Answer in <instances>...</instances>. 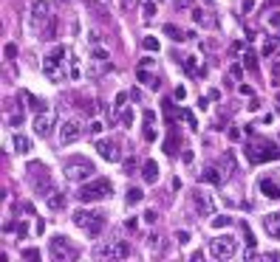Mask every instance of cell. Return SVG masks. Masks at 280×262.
I'll return each instance as SVG.
<instances>
[{
	"label": "cell",
	"instance_id": "6da1fadb",
	"mask_svg": "<svg viewBox=\"0 0 280 262\" xmlns=\"http://www.w3.org/2000/svg\"><path fill=\"white\" fill-rule=\"evenodd\" d=\"M110 192H114V186H110L108 178H93L88 184H79L77 200L79 203H96V200H105Z\"/></svg>",
	"mask_w": 280,
	"mask_h": 262
},
{
	"label": "cell",
	"instance_id": "7a4b0ae2",
	"mask_svg": "<svg viewBox=\"0 0 280 262\" xmlns=\"http://www.w3.org/2000/svg\"><path fill=\"white\" fill-rule=\"evenodd\" d=\"M105 212H88V209H77L74 212V226L82 228L88 237H99L102 228H105Z\"/></svg>",
	"mask_w": 280,
	"mask_h": 262
},
{
	"label": "cell",
	"instance_id": "3957f363",
	"mask_svg": "<svg viewBox=\"0 0 280 262\" xmlns=\"http://www.w3.org/2000/svg\"><path fill=\"white\" fill-rule=\"evenodd\" d=\"M63 172H65V178H68L71 184H82V181H88L96 169H93V163L88 161L85 155H77V158H71V161H65Z\"/></svg>",
	"mask_w": 280,
	"mask_h": 262
},
{
	"label": "cell",
	"instance_id": "277c9868",
	"mask_svg": "<svg viewBox=\"0 0 280 262\" xmlns=\"http://www.w3.org/2000/svg\"><path fill=\"white\" fill-rule=\"evenodd\" d=\"M48 256L54 262H71V259H77V256H79V248L74 245L68 237L60 234V237H54V240L48 242Z\"/></svg>",
	"mask_w": 280,
	"mask_h": 262
},
{
	"label": "cell",
	"instance_id": "5b68a950",
	"mask_svg": "<svg viewBox=\"0 0 280 262\" xmlns=\"http://www.w3.org/2000/svg\"><path fill=\"white\" fill-rule=\"evenodd\" d=\"M29 184L34 189V195H51V175L45 169V163L40 161L29 163Z\"/></svg>",
	"mask_w": 280,
	"mask_h": 262
},
{
	"label": "cell",
	"instance_id": "8992f818",
	"mask_svg": "<svg viewBox=\"0 0 280 262\" xmlns=\"http://www.w3.org/2000/svg\"><path fill=\"white\" fill-rule=\"evenodd\" d=\"M65 45H57V48L51 51L48 57L43 59V71H45V76L51 79V82H63V62H65Z\"/></svg>",
	"mask_w": 280,
	"mask_h": 262
},
{
	"label": "cell",
	"instance_id": "52a82bcc",
	"mask_svg": "<svg viewBox=\"0 0 280 262\" xmlns=\"http://www.w3.org/2000/svg\"><path fill=\"white\" fill-rule=\"evenodd\" d=\"M207 251L215 259H232V256L238 254V242L232 240V237H215V240H209Z\"/></svg>",
	"mask_w": 280,
	"mask_h": 262
},
{
	"label": "cell",
	"instance_id": "ba28073f",
	"mask_svg": "<svg viewBox=\"0 0 280 262\" xmlns=\"http://www.w3.org/2000/svg\"><path fill=\"white\" fill-rule=\"evenodd\" d=\"M85 130H88V127H85L79 119H68L63 127H60V144H63V147H68V144L79 141V138L85 135Z\"/></svg>",
	"mask_w": 280,
	"mask_h": 262
},
{
	"label": "cell",
	"instance_id": "9c48e42d",
	"mask_svg": "<svg viewBox=\"0 0 280 262\" xmlns=\"http://www.w3.org/2000/svg\"><path fill=\"white\" fill-rule=\"evenodd\" d=\"M193 206L201 217H212L215 214V198L207 195L204 189H193Z\"/></svg>",
	"mask_w": 280,
	"mask_h": 262
},
{
	"label": "cell",
	"instance_id": "30bf717a",
	"mask_svg": "<svg viewBox=\"0 0 280 262\" xmlns=\"http://www.w3.org/2000/svg\"><path fill=\"white\" fill-rule=\"evenodd\" d=\"M110 68V57H108V51H102L96 48L93 51V57H91V65H88V76L91 79H99L102 73Z\"/></svg>",
	"mask_w": 280,
	"mask_h": 262
},
{
	"label": "cell",
	"instance_id": "8fae6325",
	"mask_svg": "<svg viewBox=\"0 0 280 262\" xmlns=\"http://www.w3.org/2000/svg\"><path fill=\"white\" fill-rule=\"evenodd\" d=\"M57 124V116L51 113V110H40V113L34 116V121H31V127H34V133L40 135V138H45V135H51V127Z\"/></svg>",
	"mask_w": 280,
	"mask_h": 262
},
{
	"label": "cell",
	"instance_id": "7c38bea8",
	"mask_svg": "<svg viewBox=\"0 0 280 262\" xmlns=\"http://www.w3.org/2000/svg\"><path fill=\"white\" fill-rule=\"evenodd\" d=\"M96 152H99V158H105V161H110V163H119V161H122L119 144H116L114 138H99V141H96Z\"/></svg>",
	"mask_w": 280,
	"mask_h": 262
},
{
	"label": "cell",
	"instance_id": "4fadbf2b",
	"mask_svg": "<svg viewBox=\"0 0 280 262\" xmlns=\"http://www.w3.org/2000/svg\"><path fill=\"white\" fill-rule=\"evenodd\" d=\"M246 152H249V158H252V161H255V163L272 161V158H277V155H280L277 149H274L272 144H266V141L260 144V147H258V144H249V147H246Z\"/></svg>",
	"mask_w": 280,
	"mask_h": 262
},
{
	"label": "cell",
	"instance_id": "5bb4252c",
	"mask_svg": "<svg viewBox=\"0 0 280 262\" xmlns=\"http://www.w3.org/2000/svg\"><path fill=\"white\" fill-rule=\"evenodd\" d=\"M204 181V184H212V186H221L223 184V169H221V163H209V166H204V172L198 175Z\"/></svg>",
	"mask_w": 280,
	"mask_h": 262
},
{
	"label": "cell",
	"instance_id": "9a60e30c",
	"mask_svg": "<svg viewBox=\"0 0 280 262\" xmlns=\"http://www.w3.org/2000/svg\"><path fill=\"white\" fill-rule=\"evenodd\" d=\"M31 17L37 23H48L51 20V3L48 0H34L31 3Z\"/></svg>",
	"mask_w": 280,
	"mask_h": 262
},
{
	"label": "cell",
	"instance_id": "2e32d148",
	"mask_svg": "<svg viewBox=\"0 0 280 262\" xmlns=\"http://www.w3.org/2000/svg\"><path fill=\"white\" fill-rule=\"evenodd\" d=\"M258 189H260V195H266V198H272V200H277V198H280V186L274 184L272 178H260Z\"/></svg>",
	"mask_w": 280,
	"mask_h": 262
},
{
	"label": "cell",
	"instance_id": "e0dca14e",
	"mask_svg": "<svg viewBox=\"0 0 280 262\" xmlns=\"http://www.w3.org/2000/svg\"><path fill=\"white\" fill-rule=\"evenodd\" d=\"M221 169H223V175L230 178V175H238V161H235V152H223L221 155Z\"/></svg>",
	"mask_w": 280,
	"mask_h": 262
},
{
	"label": "cell",
	"instance_id": "ac0fdd59",
	"mask_svg": "<svg viewBox=\"0 0 280 262\" xmlns=\"http://www.w3.org/2000/svg\"><path fill=\"white\" fill-rule=\"evenodd\" d=\"M142 178L147 181V184H156L158 181V163L156 161H144L142 163Z\"/></svg>",
	"mask_w": 280,
	"mask_h": 262
},
{
	"label": "cell",
	"instance_id": "d6986e66",
	"mask_svg": "<svg viewBox=\"0 0 280 262\" xmlns=\"http://www.w3.org/2000/svg\"><path fill=\"white\" fill-rule=\"evenodd\" d=\"M263 228L272 234V237H277V240H280V214H266V217H263Z\"/></svg>",
	"mask_w": 280,
	"mask_h": 262
},
{
	"label": "cell",
	"instance_id": "ffe728a7",
	"mask_svg": "<svg viewBox=\"0 0 280 262\" xmlns=\"http://www.w3.org/2000/svg\"><path fill=\"white\" fill-rule=\"evenodd\" d=\"M164 34L170 37L173 43H184V40H190V34H187V31H181L176 23H167V26H164Z\"/></svg>",
	"mask_w": 280,
	"mask_h": 262
},
{
	"label": "cell",
	"instance_id": "44dd1931",
	"mask_svg": "<svg viewBox=\"0 0 280 262\" xmlns=\"http://www.w3.org/2000/svg\"><path fill=\"white\" fill-rule=\"evenodd\" d=\"M12 147H15V152H17V155H26V152L31 149V141L26 138V135L15 133V135H12Z\"/></svg>",
	"mask_w": 280,
	"mask_h": 262
},
{
	"label": "cell",
	"instance_id": "7402d4cb",
	"mask_svg": "<svg viewBox=\"0 0 280 262\" xmlns=\"http://www.w3.org/2000/svg\"><path fill=\"white\" fill-rule=\"evenodd\" d=\"M91 256H93V259H114V245H105V242H99V245L91 248Z\"/></svg>",
	"mask_w": 280,
	"mask_h": 262
},
{
	"label": "cell",
	"instance_id": "603a6c76",
	"mask_svg": "<svg viewBox=\"0 0 280 262\" xmlns=\"http://www.w3.org/2000/svg\"><path fill=\"white\" fill-rule=\"evenodd\" d=\"M184 71L190 73V76H204V68H198V59L195 57H184Z\"/></svg>",
	"mask_w": 280,
	"mask_h": 262
},
{
	"label": "cell",
	"instance_id": "cb8c5ba5",
	"mask_svg": "<svg viewBox=\"0 0 280 262\" xmlns=\"http://www.w3.org/2000/svg\"><path fill=\"white\" fill-rule=\"evenodd\" d=\"M139 79H142V85H147L150 91H158V88H161V79H158V76H147L144 68H139Z\"/></svg>",
	"mask_w": 280,
	"mask_h": 262
},
{
	"label": "cell",
	"instance_id": "d4e9b609",
	"mask_svg": "<svg viewBox=\"0 0 280 262\" xmlns=\"http://www.w3.org/2000/svg\"><path fill=\"white\" fill-rule=\"evenodd\" d=\"M63 206H65L63 192H51V195H48V209H51V212H60Z\"/></svg>",
	"mask_w": 280,
	"mask_h": 262
},
{
	"label": "cell",
	"instance_id": "484cf974",
	"mask_svg": "<svg viewBox=\"0 0 280 262\" xmlns=\"http://www.w3.org/2000/svg\"><path fill=\"white\" fill-rule=\"evenodd\" d=\"M144 245L150 248L153 254H158V251H161V248H164V240H161V237H158V234H150V237H147V240H144Z\"/></svg>",
	"mask_w": 280,
	"mask_h": 262
},
{
	"label": "cell",
	"instance_id": "4316f807",
	"mask_svg": "<svg viewBox=\"0 0 280 262\" xmlns=\"http://www.w3.org/2000/svg\"><path fill=\"white\" fill-rule=\"evenodd\" d=\"M142 198H144V192L139 189V186H133V189H128V206H136V203H142Z\"/></svg>",
	"mask_w": 280,
	"mask_h": 262
},
{
	"label": "cell",
	"instance_id": "83f0119b",
	"mask_svg": "<svg viewBox=\"0 0 280 262\" xmlns=\"http://www.w3.org/2000/svg\"><path fill=\"white\" fill-rule=\"evenodd\" d=\"M164 152H167V155H179V135H176V133H173V138H167V141H164Z\"/></svg>",
	"mask_w": 280,
	"mask_h": 262
},
{
	"label": "cell",
	"instance_id": "f1b7e54d",
	"mask_svg": "<svg viewBox=\"0 0 280 262\" xmlns=\"http://www.w3.org/2000/svg\"><path fill=\"white\" fill-rule=\"evenodd\" d=\"M230 226H232L230 214H218V217H212V228H230Z\"/></svg>",
	"mask_w": 280,
	"mask_h": 262
},
{
	"label": "cell",
	"instance_id": "f546056e",
	"mask_svg": "<svg viewBox=\"0 0 280 262\" xmlns=\"http://www.w3.org/2000/svg\"><path fill=\"white\" fill-rule=\"evenodd\" d=\"M128 254H130V245H128V242H116V245H114V259H125Z\"/></svg>",
	"mask_w": 280,
	"mask_h": 262
},
{
	"label": "cell",
	"instance_id": "4dcf8cb0",
	"mask_svg": "<svg viewBox=\"0 0 280 262\" xmlns=\"http://www.w3.org/2000/svg\"><path fill=\"white\" fill-rule=\"evenodd\" d=\"M23 96H26V102H29L31 110H37V113H40V110H45V102H43V99H34L31 93H23Z\"/></svg>",
	"mask_w": 280,
	"mask_h": 262
},
{
	"label": "cell",
	"instance_id": "1f68e13d",
	"mask_svg": "<svg viewBox=\"0 0 280 262\" xmlns=\"http://www.w3.org/2000/svg\"><path fill=\"white\" fill-rule=\"evenodd\" d=\"M142 45H144V51H150V54H156V51L161 48L156 37H144V43H142Z\"/></svg>",
	"mask_w": 280,
	"mask_h": 262
},
{
	"label": "cell",
	"instance_id": "d6a6232c",
	"mask_svg": "<svg viewBox=\"0 0 280 262\" xmlns=\"http://www.w3.org/2000/svg\"><path fill=\"white\" fill-rule=\"evenodd\" d=\"M119 119H122V124H125V127H130V124H133V110H130V107H122V113H119Z\"/></svg>",
	"mask_w": 280,
	"mask_h": 262
},
{
	"label": "cell",
	"instance_id": "836d02e7",
	"mask_svg": "<svg viewBox=\"0 0 280 262\" xmlns=\"http://www.w3.org/2000/svg\"><path fill=\"white\" fill-rule=\"evenodd\" d=\"M23 259H40V251H37V248H23Z\"/></svg>",
	"mask_w": 280,
	"mask_h": 262
},
{
	"label": "cell",
	"instance_id": "e575fe53",
	"mask_svg": "<svg viewBox=\"0 0 280 262\" xmlns=\"http://www.w3.org/2000/svg\"><path fill=\"white\" fill-rule=\"evenodd\" d=\"M241 228H244V234H246V245L255 248V234L249 231V226H246V223H241Z\"/></svg>",
	"mask_w": 280,
	"mask_h": 262
},
{
	"label": "cell",
	"instance_id": "d590c367",
	"mask_svg": "<svg viewBox=\"0 0 280 262\" xmlns=\"http://www.w3.org/2000/svg\"><path fill=\"white\" fill-rule=\"evenodd\" d=\"M3 54H6V59H15V57H17V45H15V43H6Z\"/></svg>",
	"mask_w": 280,
	"mask_h": 262
},
{
	"label": "cell",
	"instance_id": "8d00e7d4",
	"mask_svg": "<svg viewBox=\"0 0 280 262\" xmlns=\"http://www.w3.org/2000/svg\"><path fill=\"white\" fill-rule=\"evenodd\" d=\"M102 130H105V124H102V121H91V124H88V133H93V135H99Z\"/></svg>",
	"mask_w": 280,
	"mask_h": 262
},
{
	"label": "cell",
	"instance_id": "74e56055",
	"mask_svg": "<svg viewBox=\"0 0 280 262\" xmlns=\"http://www.w3.org/2000/svg\"><path fill=\"white\" fill-rule=\"evenodd\" d=\"M255 59H258V57H255V54H252V51H249V54H246V57H244V65H246V68H252V71H255V68H258V62H255Z\"/></svg>",
	"mask_w": 280,
	"mask_h": 262
},
{
	"label": "cell",
	"instance_id": "f35d334b",
	"mask_svg": "<svg viewBox=\"0 0 280 262\" xmlns=\"http://www.w3.org/2000/svg\"><path fill=\"white\" fill-rule=\"evenodd\" d=\"M142 217H144V223H156V220H158V212H153V209H147V212H144Z\"/></svg>",
	"mask_w": 280,
	"mask_h": 262
},
{
	"label": "cell",
	"instance_id": "ab89813d",
	"mask_svg": "<svg viewBox=\"0 0 280 262\" xmlns=\"http://www.w3.org/2000/svg\"><path fill=\"white\" fill-rule=\"evenodd\" d=\"M230 76L241 82V76H244V71H241V65H232V68H230Z\"/></svg>",
	"mask_w": 280,
	"mask_h": 262
},
{
	"label": "cell",
	"instance_id": "60d3db41",
	"mask_svg": "<svg viewBox=\"0 0 280 262\" xmlns=\"http://www.w3.org/2000/svg\"><path fill=\"white\" fill-rule=\"evenodd\" d=\"M144 141H156V130H153L150 124L144 127Z\"/></svg>",
	"mask_w": 280,
	"mask_h": 262
},
{
	"label": "cell",
	"instance_id": "b9f144b4",
	"mask_svg": "<svg viewBox=\"0 0 280 262\" xmlns=\"http://www.w3.org/2000/svg\"><path fill=\"white\" fill-rule=\"evenodd\" d=\"M193 20H195V23H207V17H204L201 9H193Z\"/></svg>",
	"mask_w": 280,
	"mask_h": 262
},
{
	"label": "cell",
	"instance_id": "7bdbcfd3",
	"mask_svg": "<svg viewBox=\"0 0 280 262\" xmlns=\"http://www.w3.org/2000/svg\"><path fill=\"white\" fill-rule=\"evenodd\" d=\"M176 240H179L181 245H187V242H190V234H187V231H176Z\"/></svg>",
	"mask_w": 280,
	"mask_h": 262
},
{
	"label": "cell",
	"instance_id": "ee69618b",
	"mask_svg": "<svg viewBox=\"0 0 280 262\" xmlns=\"http://www.w3.org/2000/svg\"><path fill=\"white\" fill-rule=\"evenodd\" d=\"M153 121H156V113H153V110H144V127L153 124Z\"/></svg>",
	"mask_w": 280,
	"mask_h": 262
},
{
	"label": "cell",
	"instance_id": "f6af8a7d",
	"mask_svg": "<svg viewBox=\"0 0 280 262\" xmlns=\"http://www.w3.org/2000/svg\"><path fill=\"white\" fill-rule=\"evenodd\" d=\"M156 15V6L153 3H144V17H153Z\"/></svg>",
	"mask_w": 280,
	"mask_h": 262
},
{
	"label": "cell",
	"instance_id": "bcb514c9",
	"mask_svg": "<svg viewBox=\"0 0 280 262\" xmlns=\"http://www.w3.org/2000/svg\"><path fill=\"white\" fill-rule=\"evenodd\" d=\"M153 65H156V59H150V57H144V59H142V65H139V68H153Z\"/></svg>",
	"mask_w": 280,
	"mask_h": 262
},
{
	"label": "cell",
	"instance_id": "7dc6e473",
	"mask_svg": "<svg viewBox=\"0 0 280 262\" xmlns=\"http://www.w3.org/2000/svg\"><path fill=\"white\" fill-rule=\"evenodd\" d=\"M173 96H176V99H184V96H187V91H184V88H176V93H173Z\"/></svg>",
	"mask_w": 280,
	"mask_h": 262
},
{
	"label": "cell",
	"instance_id": "c3c4849f",
	"mask_svg": "<svg viewBox=\"0 0 280 262\" xmlns=\"http://www.w3.org/2000/svg\"><path fill=\"white\" fill-rule=\"evenodd\" d=\"M17 234H20V237H26V234H29V226H26V223H20V226H17Z\"/></svg>",
	"mask_w": 280,
	"mask_h": 262
},
{
	"label": "cell",
	"instance_id": "681fc988",
	"mask_svg": "<svg viewBox=\"0 0 280 262\" xmlns=\"http://www.w3.org/2000/svg\"><path fill=\"white\" fill-rule=\"evenodd\" d=\"M263 256H266V259H280V254H277V251H266Z\"/></svg>",
	"mask_w": 280,
	"mask_h": 262
},
{
	"label": "cell",
	"instance_id": "f907efd6",
	"mask_svg": "<svg viewBox=\"0 0 280 262\" xmlns=\"http://www.w3.org/2000/svg\"><path fill=\"white\" fill-rule=\"evenodd\" d=\"M272 51H274V43H266V45H263V54H266V57H269Z\"/></svg>",
	"mask_w": 280,
	"mask_h": 262
},
{
	"label": "cell",
	"instance_id": "816d5d0a",
	"mask_svg": "<svg viewBox=\"0 0 280 262\" xmlns=\"http://www.w3.org/2000/svg\"><path fill=\"white\" fill-rule=\"evenodd\" d=\"M20 121H23V116H20V113H15L12 119H9V124H20Z\"/></svg>",
	"mask_w": 280,
	"mask_h": 262
},
{
	"label": "cell",
	"instance_id": "f5cc1de1",
	"mask_svg": "<svg viewBox=\"0 0 280 262\" xmlns=\"http://www.w3.org/2000/svg\"><path fill=\"white\" fill-rule=\"evenodd\" d=\"M176 6H179V9H187V6H190V0H176Z\"/></svg>",
	"mask_w": 280,
	"mask_h": 262
},
{
	"label": "cell",
	"instance_id": "db71d44e",
	"mask_svg": "<svg viewBox=\"0 0 280 262\" xmlns=\"http://www.w3.org/2000/svg\"><path fill=\"white\" fill-rule=\"evenodd\" d=\"M204 3H207V6H212V3H215V0H204Z\"/></svg>",
	"mask_w": 280,
	"mask_h": 262
},
{
	"label": "cell",
	"instance_id": "11a10c76",
	"mask_svg": "<svg viewBox=\"0 0 280 262\" xmlns=\"http://www.w3.org/2000/svg\"><path fill=\"white\" fill-rule=\"evenodd\" d=\"M277 110H280V96H277Z\"/></svg>",
	"mask_w": 280,
	"mask_h": 262
},
{
	"label": "cell",
	"instance_id": "9f6ffc18",
	"mask_svg": "<svg viewBox=\"0 0 280 262\" xmlns=\"http://www.w3.org/2000/svg\"><path fill=\"white\" fill-rule=\"evenodd\" d=\"M277 40H280V34H277Z\"/></svg>",
	"mask_w": 280,
	"mask_h": 262
}]
</instances>
